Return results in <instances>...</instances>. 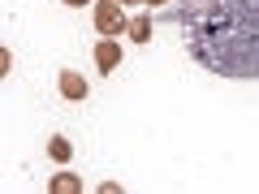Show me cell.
Segmentation results:
<instances>
[{"label":"cell","instance_id":"cell-1","mask_svg":"<svg viewBox=\"0 0 259 194\" xmlns=\"http://www.w3.org/2000/svg\"><path fill=\"white\" fill-rule=\"evenodd\" d=\"M168 18L207 74L259 78V0H177Z\"/></svg>","mask_w":259,"mask_h":194},{"label":"cell","instance_id":"cell-2","mask_svg":"<svg viewBox=\"0 0 259 194\" xmlns=\"http://www.w3.org/2000/svg\"><path fill=\"white\" fill-rule=\"evenodd\" d=\"M95 30L104 39H117L130 30V18H125V5L121 0H95Z\"/></svg>","mask_w":259,"mask_h":194},{"label":"cell","instance_id":"cell-3","mask_svg":"<svg viewBox=\"0 0 259 194\" xmlns=\"http://www.w3.org/2000/svg\"><path fill=\"white\" fill-rule=\"evenodd\" d=\"M56 86H61V95H65V100H74V104H82V100H87V78L78 74V69H61Z\"/></svg>","mask_w":259,"mask_h":194},{"label":"cell","instance_id":"cell-4","mask_svg":"<svg viewBox=\"0 0 259 194\" xmlns=\"http://www.w3.org/2000/svg\"><path fill=\"white\" fill-rule=\"evenodd\" d=\"M95 65H100V74H112L121 65V43L117 39H100L95 43Z\"/></svg>","mask_w":259,"mask_h":194},{"label":"cell","instance_id":"cell-5","mask_svg":"<svg viewBox=\"0 0 259 194\" xmlns=\"http://www.w3.org/2000/svg\"><path fill=\"white\" fill-rule=\"evenodd\" d=\"M151 26H156V22H151V13H134V18H130V43H147L151 39Z\"/></svg>","mask_w":259,"mask_h":194},{"label":"cell","instance_id":"cell-6","mask_svg":"<svg viewBox=\"0 0 259 194\" xmlns=\"http://www.w3.org/2000/svg\"><path fill=\"white\" fill-rule=\"evenodd\" d=\"M48 190H52V194H78V190H82V181H78L74 173H56L52 181H48Z\"/></svg>","mask_w":259,"mask_h":194},{"label":"cell","instance_id":"cell-7","mask_svg":"<svg viewBox=\"0 0 259 194\" xmlns=\"http://www.w3.org/2000/svg\"><path fill=\"white\" fill-rule=\"evenodd\" d=\"M48 156H52L56 164H69V156H74V147H69V138H61V134H52V138H48Z\"/></svg>","mask_w":259,"mask_h":194},{"label":"cell","instance_id":"cell-8","mask_svg":"<svg viewBox=\"0 0 259 194\" xmlns=\"http://www.w3.org/2000/svg\"><path fill=\"white\" fill-rule=\"evenodd\" d=\"M9 69H13V52H9V47H0V74H9Z\"/></svg>","mask_w":259,"mask_h":194},{"label":"cell","instance_id":"cell-9","mask_svg":"<svg viewBox=\"0 0 259 194\" xmlns=\"http://www.w3.org/2000/svg\"><path fill=\"white\" fill-rule=\"evenodd\" d=\"M61 5H69V9H87V5H95V0H61Z\"/></svg>","mask_w":259,"mask_h":194},{"label":"cell","instance_id":"cell-10","mask_svg":"<svg viewBox=\"0 0 259 194\" xmlns=\"http://www.w3.org/2000/svg\"><path fill=\"white\" fill-rule=\"evenodd\" d=\"M121 5H134V0H121ZM139 5H143V0H139Z\"/></svg>","mask_w":259,"mask_h":194},{"label":"cell","instance_id":"cell-11","mask_svg":"<svg viewBox=\"0 0 259 194\" xmlns=\"http://www.w3.org/2000/svg\"><path fill=\"white\" fill-rule=\"evenodd\" d=\"M143 5H160V0H143Z\"/></svg>","mask_w":259,"mask_h":194}]
</instances>
